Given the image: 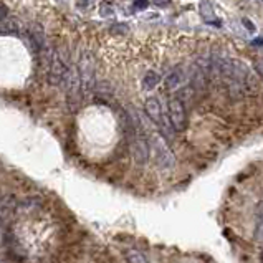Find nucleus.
<instances>
[{"label": "nucleus", "instance_id": "nucleus-4", "mask_svg": "<svg viewBox=\"0 0 263 263\" xmlns=\"http://www.w3.org/2000/svg\"><path fill=\"white\" fill-rule=\"evenodd\" d=\"M50 62H48V83L51 86H58L66 80L68 70L66 65L63 63V60L60 58V55L56 51H50Z\"/></svg>", "mask_w": 263, "mask_h": 263}, {"label": "nucleus", "instance_id": "nucleus-9", "mask_svg": "<svg viewBox=\"0 0 263 263\" xmlns=\"http://www.w3.org/2000/svg\"><path fill=\"white\" fill-rule=\"evenodd\" d=\"M30 40H32V43H33V47L36 48V50H42V48L45 47V33H43V27L42 25L35 23V25L32 27Z\"/></svg>", "mask_w": 263, "mask_h": 263}, {"label": "nucleus", "instance_id": "nucleus-2", "mask_svg": "<svg viewBox=\"0 0 263 263\" xmlns=\"http://www.w3.org/2000/svg\"><path fill=\"white\" fill-rule=\"evenodd\" d=\"M169 121H171V128L176 131H184L187 128V113H185V106L181 98L174 96L169 99Z\"/></svg>", "mask_w": 263, "mask_h": 263}, {"label": "nucleus", "instance_id": "nucleus-5", "mask_svg": "<svg viewBox=\"0 0 263 263\" xmlns=\"http://www.w3.org/2000/svg\"><path fill=\"white\" fill-rule=\"evenodd\" d=\"M144 109H146V115L149 116V119L152 121L154 124H157L161 129H164V131H169V128H171V124L167 123V118L164 116L163 113V106H161L159 99L157 98H148L144 103Z\"/></svg>", "mask_w": 263, "mask_h": 263}, {"label": "nucleus", "instance_id": "nucleus-3", "mask_svg": "<svg viewBox=\"0 0 263 263\" xmlns=\"http://www.w3.org/2000/svg\"><path fill=\"white\" fill-rule=\"evenodd\" d=\"M80 83H82V93H90L95 88V62L91 55H83L80 60Z\"/></svg>", "mask_w": 263, "mask_h": 263}, {"label": "nucleus", "instance_id": "nucleus-11", "mask_svg": "<svg viewBox=\"0 0 263 263\" xmlns=\"http://www.w3.org/2000/svg\"><path fill=\"white\" fill-rule=\"evenodd\" d=\"M159 75H157L156 71H148L143 80V86L144 90H154V88L157 86V83H159Z\"/></svg>", "mask_w": 263, "mask_h": 263}, {"label": "nucleus", "instance_id": "nucleus-7", "mask_svg": "<svg viewBox=\"0 0 263 263\" xmlns=\"http://www.w3.org/2000/svg\"><path fill=\"white\" fill-rule=\"evenodd\" d=\"M152 148L156 151L157 156V163L163 169H171L176 164V159H174V154L171 152V149L167 148V144L164 143V139L161 136H154L152 137Z\"/></svg>", "mask_w": 263, "mask_h": 263}, {"label": "nucleus", "instance_id": "nucleus-14", "mask_svg": "<svg viewBox=\"0 0 263 263\" xmlns=\"http://www.w3.org/2000/svg\"><path fill=\"white\" fill-rule=\"evenodd\" d=\"M134 10H144V9H148V5H149V2L148 0H134Z\"/></svg>", "mask_w": 263, "mask_h": 263}, {"label": "nucleus", "instance_id": "nucleus-10", "mask_svg": "<svg viewBox=\"0 0 263 263\" xmlns=\"http://www.w3.org/2000/svg\"><path fill=\"white\" fill-rule=\"evenodd\" d=\"M15 202L10 196H0V224L5 222L14 210Z\"/></svg>", "mask_w": 263, "mask_h": 263}, {"label": "nucleus", "instance_id": "nucleus-16", "mask_svg": "<svg viewBox=\"0 0 263 263\" xmlns=\"http://www.w3.org/2000/svg\"><path fill=\"white\" fill-rule=\"evenodd\" d=\"M93 2H95V0H78V7L80 9H90Z\"/></svg>", "mask_w": 263, "mask_h": 263}, {"label": "nucleus", "instance_id": "nucleus-1", "mask_svg": "<svg viewBox=\"0 0 263 263\" xmlns=\"http://www.w3.org/2000/svg\"><path fill=\"white\" fill-rule=\"evenodd\" d=\"M68 76V86H66V103L68 108L73 113H76L82 106L83 101V93H82V83H80V75H78V68L73 66L71 73Z\"/></svg>", "mask_w": 263, "mask_h": 263}, {"label": "nucleus", "instance_id": "nucleus-12", "mask_svg": "<svg viewBox=\"0 0 263 263\" xmlns=\"http://www.w3.org/2000/svg\"><path fill=\"white\" fill-rule=\"evenodd\" d=\"M200 12H202V15H204L205 22L217 23V25H218V22H217V18H215V12H214L212 5H210L209 2H202L200 3Z\"/></svg>", "mask_w": 263, "mask_h": 263}, {"label": "nucleus", "instance_id": "nucleus-18", "mask_svg": "<svg viewBox=\"0 0 263 263\" xmlns=\"http://www.w3.org/2000/svg\"><path fill=\"white\" fill-rule=\"evenodd\" d=\"M7 14H9V9H7L3 3H0V22L7 18Z\"/></svg>", "mask_w": 263, "mask_h": 263}, {"label": "nucleus", "instance_id": "nucleus-8", "mask_svg": "<svg viewBox=\"0 0 263 263\" xmlns=\"http://www.w3.org/2000/svg\"><path fill=\"white\" fill-rule=\"evenodd\" d=\"M184 82H185V73L177 68V70L171 71L167 76H165L164 86H165V90H177Z\"/></svg>", "mask_w": 263, "mask_h": 263}, {"label": "nucleus", "instance_id": "nucleus-15", "mask_svg": "<svg viewBox=\"0 0 263 263\" xmlns=\"http://www.w3.org/2000/svg\"><path fill=\"white\" fill-rule=\"evenodd\" d=\"M101 15H103V17L113 15V7L108 5V3H103V5H101Z\"/></svg>", "mask_w": 263, "mask_h": 263}, {"label": "nucleus", "instance_id": "nucleus-6", "mask_svg": "<svg viewBox=\"0 0 263 263\" xmlns=\"http://www.w3.org/2000/svg\"><path fill=\"white\" fill-rule=\"evenodd\" d=\"M131 154L137 164H148L149 156H151V146H149L148 139L139 132H136L131 139Z\"/></svg>", "mask_w": 263, "mask_h": 263}, {"label": "nucleus", "instance_id": "nucleus-13", "mask_svg": "<svg viewBox=\"0 0 263 263\" xmlns=\"http://www.w3.org/2000/svg\"><path fill=\"white\" fill-rule=\"evenodd\" d=\"M126 260H128V263H149L148 258H146L139 250H134V248H131L126 252Z\"/></svg>", "mask_w": 263, "mask_h": 263}, {"label": "nucleus", "instance_id": "nucleus-17", "mask_svg": "<svg viewBox=\"0 0 263 263\" xmlns=\"http://www.w3.org/2000/svg\"><path fill=\"white\" fill-rule=\"evenodd\" d=\"M152 3L157 5V7H161V9H165V7H169L171 0H152Z\"/></svg>", "mask_w": 263, "mask_h": 263}]
</instances>
